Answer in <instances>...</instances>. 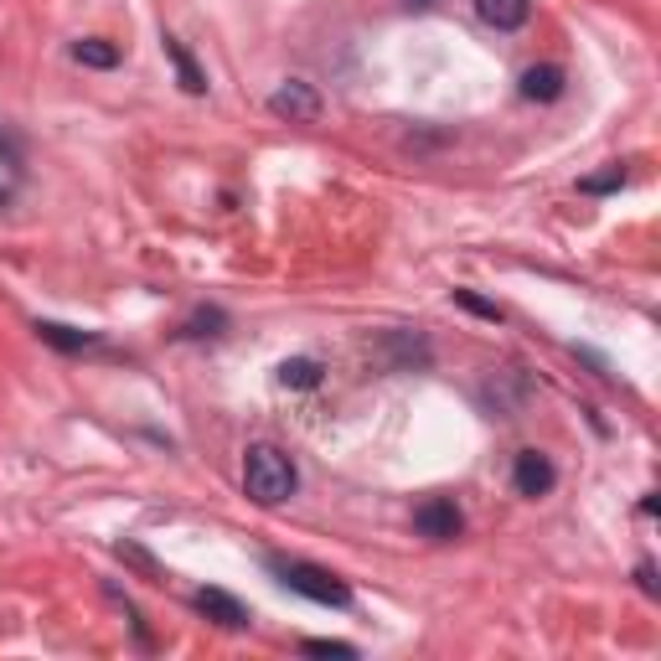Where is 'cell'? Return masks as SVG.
I'll return each instance as SVG.
<instances>
[{"label":"cell","mask_w":661,"mask_h":661,"mask_svg":"<svg viewBox=\"0 0 661 661\" xmlns=\"http://www.w3.org/2000/svg\"><path fill=\"white\" fill-rule=\"evenodd\" d=\"M636 579H641L646 594H657V569H651V563H641V569H636Z\"/></svg>","instance_id":"17"},{"label":"cell","mask_w":661,"mask_h":661,"mask_svg":"<svg viewBox=\"0 0 661 661\" xmlns=\"http://www.w3.org/2000/svg\"><path fill=\"white\" fill-rule=\"evenodd\" d=\"M36 337L57 346V352H84L93 346V331H78V326H63V321H36Z\"/></svg>","instance_id":"9"},{"label":"cell","mask_w":661,"mask_h":661,"mask_svg":"<svg viewBox=\"0 0 661 661\" xmlns=\"http://www.w3.org/2000/svg\"><path fill=\"white\" fill-rule=\"evenodd\" d=\"M414 527H419V538H429V543H450V538H460L465 517H460V507L450 496H429L425 507L414 511Z\"/></svg>","instance_id":"3"},{"label":"cell","mask_w":661,"mask_h":661,"mask_svg":"<svg viewBox=\"0 0 661 661\" xmlns=\"http://www.w3.org/2000/svg\"><path fill=\"white\" fill-rule=\"evenodd\" d=\"M620 187H626V170H620V166L605 170V176H584V181H579L584 197H605V191H620Z\"/></svg>","instance_id":"13"},{"label":"cell","mask_w":661,"mask_h":661,"mask_svg":"<svg viewBox=\"0 0 661 661\" xmlns=\"http://www.w3.org/2000/svg\"><path fill=\"white\" fill-rule=\"evenodd\" d=\"M269 569L279 574V584H285L289 594H306L316 605H337V610L352 605V590H346L331 569H316V563H306V559H269Z\"/></svg>","instance_id":"2"},{"label":"cell","mask_w":661,"mask_h":661,"mask_svg":"<svg viewBox=\"0 0 661 661\" xmlns=\"http://www.w3.org/2000/svg\"><path fill=\"white\" fill-rule=\"evenodd\" d=\"M475 11H481V21L496 26V32H517V26L532 16V0H475Z\"/></svg>","instance_id":"7"},{"label":"cell","mask_w":661,"mask_h":661,"mask_svg":"<svg viewBox=\"0 0 661 661\" xmlns=\"http://www.w3.org/2000/svg\"><path fill=\"white\" fill-rule=\"evenodd\" d=\"M321 383V362L316 356H289L279 362V388H316Z\"/></svg>","instance_id":"11"},{"label":"cell","mask_w":661,"mask_h":661,"mask_svg":"<svg viewBox=\"0 0 661 661\" xmlns=\"http://www.w3.org/2000/svg\"><path fill=\"white\" fill-rule=\"evenodd\" d=\"M522 99H532V103L563 99V68H553V63H543V68H527L522 73Z\"/></svg>","instance_id":"8"},{"label":"cell","mask_w":661,"mask_h":661,"mask_svg":"<svg viewBox=\"0 0 661 661\" xmlns=\"http://www.w3.org/2000/svg\"><path fill=\"white\" fill-rule=\"evenodd\" d=\"M414 5H429V0H414Z\"/></svg>","instance_id":"19"},{"label":"cell","mask_w":661,"mask_h":661,"mask_svg":"<svg viewBox=\"0 0 661 661\" xmlns=\"http://www.w3.org/2000/svg\"><path fill=\"white\" fill-rule=\"evenodd\" d=\"M73 57H78L84 68H114L119 47H114V42H103V36H88V42H78V47H73Z\"/></svg>","instance_id":"12"},{"label":"cell","mask_w":661,"mask_h":661,"mask_svg":"<svg viewBox=\"0 0 661 661\" xmlns=\"http://www.w3.org/2000/svg\"><path fill=\"white\" fill-rule=\"evenodd\" d=\"M166 57L176 63V78H181V88H187V93H207V73L191 63V52L181 47L176 36H166Z\"/></svg>","instance_id":"10"},{"label":"cell","mask_w":661,"mask_h":661,"mask_svg":"<svg viewBox=\"0 0 661 661\" xmlns=\"http://www.w3.org/2000/svg\"><path fill=\"white\" fill-rule=\"evenodd\" d=\"M191 605H197V610H202L212 626H222V630H243V626H249V610H243L228 590H197V594H191Z\"/></svg>","instance_id":"6"},{"label":"cell","mask_w":661,"mask_h":661,"mask_svg":"<svg viewBox=\"0 0 661 661\" xmlns=\"http://www.w3.org/2000/svg\"><path fill=\"white\" fill-rule=\"evenodd\" d=\"M553 481H559V471H553V460L543 455V450H522L517 455V465H511V486H517V496H548L553 492Z\"/></svg>","instance_id":"5"},{"label":"cell","mask_w":661,"mask_h":661,"mask_svg":"<svg viewBox=\"0 0 661 661\" xmlns=\"http://www.w3.org/2000/svg\"><path fill=\"white\" fill-rule=\"evenodd\" d=\"M269 109L279 119H295V124H316V119H321V93L310 84H300V78H289V84L274 88Z\"/></svg>","instance_id":"4"},{"label":"cell","mask_w":661,"mask_h":661,"mask_svg":"<svg viewBox=\"0 0 661 661\" xmlns=\"http://www.w3.org/2000/svg\"><path fill=\"white\" fill-rule=\"evenodd\" d=\"M300 486V471H295V460L279 450V444H254L249 460H243V492L254 496L258 507H279L289 502Z\"/></svg>","instance_id":"1"},{"label":"cell","mask_w":661,"mask_h":661,"mask_svg":"<svg viewBox=\"0 0 661 661\" xmlns=\"http://www.w3.org/2000/svg\"><path fill=\"white\" fill-rule=\"evenodd\" d=\"M455 306L475 310V316H486V321H502V310H496L492 300H481V295H471V289H455Z\"/></svg>","instance_id":"16"},{"label":"cell","mask_w":661,"mask_h":661,"mask_svg":"<svg viewBox=\"0 0 661 661\" xmlns=\"http://www.w3.org/2000/svg\"><path fill=\"white\" fill-rule=\"evenodd\" d=\"M0 207H5V191H0Z\"/></svg>","instance_id":"18"},{"label":"cell","mask_w":661,"mask_h":661,"mask_svg":"<svg viewBox=\"0 0 661 661\" xmlns=\"http://www.w3.org/2000/svg\"><path fill=\"white\" fill-rule=\"evenodd\" d=\"M222 326H228V316H222V310H197V316L187 321V337H218Z\"/></svg>","instance_id":"14"},{"label":"cell","mask_w":661,"mask_h":661,"mask_svg":"<svg viewBox=\"0 0 661 661\" xmlns=\"http://www.w3.org/2000/svg\"><path fill=\"white\" fill-rule=\"evenodd\" d=\"M300 651H306V657H341V661L356 657V646H346V641H306Z\"/></svg>","instance_id":"15"}]
</instances>
